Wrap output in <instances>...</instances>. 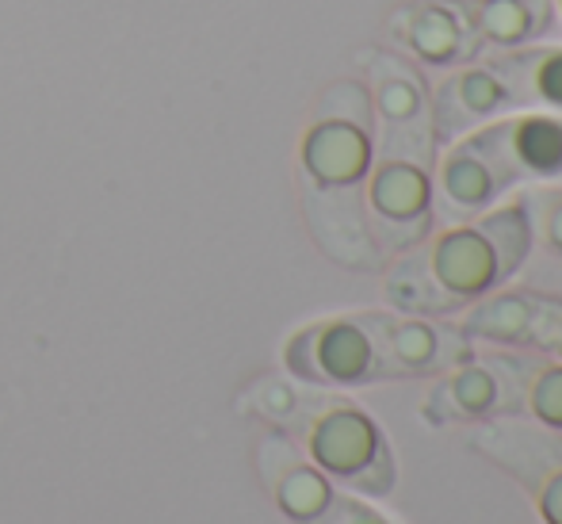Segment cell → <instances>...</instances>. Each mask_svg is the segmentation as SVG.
Returning <instances> with one entry per match:
<instances>
[{"instance_id": "52a82bcc", "label": "cell", "mask_w": 562, "mask_h": 524, "mask_svg": "<svg viewBox=\"0 0 562 524\" xmlns=\"http://www.w3.org/2000/svg\"><path fill=\"white\" fill-rule=\"evenodd\" d=\"M363 214H368V230L386 265L422 245L437 230L432 165L406 161V157H375L363 180Z\"/></svg>"}, {"instance_id": "8992f818", "label": "cell", "mask_w": 562, "mask_h": 524, "mask_svg": "<svg viewBox=\"0 0 562 524\" xmlns=\"http://www.w3.org/2000/svg\"><path fill=\"white\" fill-rule=\"evenodd\" d=\"M467 444L525 490L543 524H562V433L513 414L474 425Z\"/></svg>"}, {"instance_id": "7a4b0ae2", "label": "cell", "mask_w": 562, "mask_h": 524, "mask_svg": "<svg viewBox=\"0 0 562 524\" xmlns=\"http://www.w3.org/2000/svg\"><path fill=\"white\" fill-rule=\"evenodd\" d=\"M536 242L525 196L513 192L479 219L437 226L422 245L383 268L386 306L398 314L456 317L517 280Z\"/></svg>"}, {"instance_id": "30bf717a", "label": "cell", "mask_w": 562, "mask_h": 524, "mask_svg": "<svg viewBox=\"0 0 562 524\" xmlns=\"http://www.w3.org/2000/svg\"><path fill=\"white\" fill-rule=\"evenodd\" d=\"M479 353L456 317H422L383 311V360L386 383L406 379H437L440 371L471 360Z\"/></svg>"}, {"instance_id": "ba28073f", "label": "cell", "mask_w": 562, "mask_h": 524, "mask_svg": "<svg viewBox=\"0 0 562 524\" xmlns=\"http://www.w3.org/2000/svg\"><path fill=\"white\" fill-rule=\"evenodd\" d=\"M467 138L486 161L490 177L505 196L520 188L562 180V115L551 111H509L479 126Z\"/></svg>"}, {"instance_id": "9c48e42d", "label": "cell", "mask_w": 562, "mask_h": 524, "mask_svg": "<svg viewBox=\"0 0 562 524\" xmlns=\"http://www.w3.org/2000/svg\"><path fill=\"white\" fill-rule=\"evenodd\" d=\"M386 35L414 66L437 74L479 62L486 54L456 0H406L386 20Z\"/></svg>"}, {"instance_id": "6da1fadb", "label": "cell", "mask_w": 562, "mask_h": 524, "mask_svg": "<svg viewBox=\"0 0 562 524\" xmlns=\"http://www.w3.org/2000/svg\"><path fill=\"white\" fill-rule=\"evenodd\" d=\"M379 157L375 115L363 81H337L322 92L299 142L303 211L318 249L348 272H383L386 257L363 214V180Z\"/></svg>"}, {"instance_id": "e0dca14e", "label": "cell", "mask_w": 562, "mask_h": 524, "mask_svg": "<svg viewBox=\"0 0 562 524\" xmlns=\"http://www.w3.org/2000/svg\"><path fill=\"white\" fill-rule=\"evenodd\" d=\"M486 51L543 43L559 27L551 0H456Z\"/></svg>"}, {"instance_id": "44dd1931", "label": "cell", "mask_w": 562, "mask_h": 524, "mask_svg": "<svg viewBox=\"0 0 562 524\" xmlns=\"http://www.w3.org/2000/svg\"><path fill=\"white\" fill-rule=\"evenodd\" d=\"M551 8H555V20H559V27H562V0H551Z\"/></svg>"}, {"instance_id": "5bb4252c", "label": "cell", "mask_w": 562, "mask_h": 524, "mask_svg": "<svg viewBox=\"0 0 562 524\" xmlns=\"http://www.w3.org/2000/svg\"><path fill=\"white\" fill-rule=\"evenodd\" d=\"M513 387L517 414L562 433V360L536 348H479Z\"/></svg>"}, {"instance_id": "4fadbf2b", "label": "cell", "mask_w": 562, "mask_h": 524, "mask_svg": "<svg viewBox=\"0 0 562 524\" xmlns=\"http://www.w3.org/2000/svg\"><path fill=\"white\" fill-rule=\"evenodd\" d=\"M260 475H265L276 505L295 524L318 521L340 494L334 482L306 459V451L299 444H291L288 436H268L260 444Z\"/></svg>"}, {"instance_id": "8fae6325", "label": "cell", "mask_w": 562, "mask_h": 524, "mask_svg": "<svg viewBox=\"0 0 562 524\" xmlns=\"http://www.w3.org/2000/svg\"><path fill=\"white\" fill-rule=\"evenodd\" d=\"M513 414H517V399H513L509 379L482 353H474L471 360L456 364V368L440 371L422 402V417L437 428L445 425L474 428L482 421L513 417Z\"/></svg>"}, {"instance_id": "ac0fdd59", "label": "cell", "mask_w": 562, "mask_h": 524, "mask_svg": "<svg viewBox=\"0 0 562 524\" xmlns=\"http://www.w3.org/2000/svg\"><path fill=\"white\" fill-rule=\"evenodd\" d=\"M520 196H525L528 222H532V242L562 260V180L520 188Z\"/></svg>"}, {"instance_id": "5b68a950", "label": "cell", "mask_w": 562, "mask_h": 524, "mask_svg": "<svg viewBox=\"0 0 562 524\" xmlns=\"http://www.w3.org/2000/svg\"><path fill=\"white\" fill-rule=\"evenodd\" d=\"M363 85L375 115L379 157H406L432 165L437 131H432V81L402 51H375L363 66Z\"/></svg>"}, {"instance_id": "2e32d148", "label": "cell", "mask_w": 562, "mask_h": 524, "mask_svg": "<svg viewBox=\"0 0 562 524\" xmlns=\"http://www.w3.org/2000/svg\"><path fill=\"white\" fill-rule=\"evenodd\" d=\"M540 303L543 291L505 283L474 306H467L463 314H456V322L479 348H532V325Z\"/></svg>"}, {"instance_id": "7c38bea8", "label": "cell", "mask_w": 562, "mask_h": 524, "mask_svg": "<svg viewBox=\"0 0 562 524\" xmlns=\"http://www.w3.org/2000/svg\"><path fill=\"white\" fill-rule=\"evenodd\" d=\"M517 111L509 97V85L497 77V69L486 58L467 62V66L445 69L432 81V131H437V146L451 138L479 131V126L494 123V119Z\"/></svg>"}, {"instance_id": "9a60e30c", "label": "cell", "mask_w": 562, "mask_h": 524, "mask_svg": "<svg viewBox=\"0 0 562 524\" xmlns=\"http://www.w3.org/2000/svg\"><path fill=\"white\" fill-rule=\"evenodd\" d=\"M482 58L497 69L517 111H551L562 115V43L543 38L517 51H486Z\"/></svg>"}, {"instance_id": "3957f363", "label": "cell", "mask_w": 562, "mask_h": 524, "mask_svg": "<svg viewBox=\"0 0 562 524\" xmlns=\"http://www.w3.org/2000/svg\"><path fill=\"white\" fill-rule=\"evenodd\" d=\"M283 410L280 417L306 451L314 467L326 475L334 487L352 490L356 498L383 502L398 487V467H394L391 436L383 433L375 417L340 394H291L280 387Z\"/></svg>"}, {"instance_id": "277c9868", "label": "cell", "mask_w": 562, "mask_h": 524, "mask_svg": "<svg viewBox=\"0 0 562 524\" xmlns=\"http://www.w3.org/2000/svg\"><path fill=\"white\" fill-rule=\"evenodd\" d=\"M283 364L299 383L318 391H360L386 383L383 311L334 314L303 325L283 345Z\"/></svg>"}, {"instance_id": "d6986e66", "label": "cell", "mask_w": 562, "mask_h": 524, "mask_svg": "<svg viewBox=\"0 0 562 524\" xmlns=\"http://www.w3.org/2000/svg\"><path fill=\"white\" fill-rule=\"evenodd\" d=\"M532 348L562 360V296L543 291L540 314H536V325H532Z\"/></svg>"}, {"instance_id": "ffe728a7", "label": "cell", "mask_w": 562, "mask_h": 524, "mask_svg": "<svg viewBox=\"0 0 562 524\" xmlns=\"http://www.w3.org/2000/svg\"><path fill=\"white\" fill-rule=\"evenodd\" d=\"M311 524H394V521H386L379 510L363 505L356 494H337L334 505H329V510Z\"/></svg>"}]
</instances>
